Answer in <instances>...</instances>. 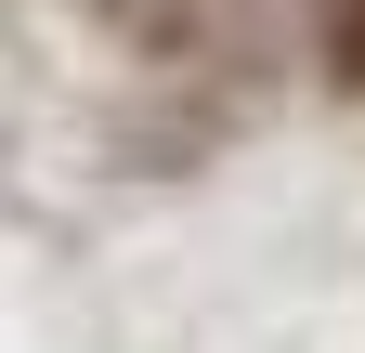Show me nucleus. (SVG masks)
<instances>
[{
  "label": "nucleus",
  "mask_w": 365,
  "mask_h": 353,
  "mask_svg": "<svg viewBox=\"0 0 365 353\" xmlns=\"http://www.w3.org/2000/svg\"><path fill=\"white\" fill-rule=\"evenodd\" d=\"M327 66H339V92H365V0H339V26H327Z\"/></svg>",
  "instance_id": "nucleus-1"
}]
</instances>
